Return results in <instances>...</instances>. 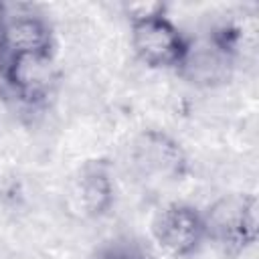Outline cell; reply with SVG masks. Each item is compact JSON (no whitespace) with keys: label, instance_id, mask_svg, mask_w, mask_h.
Here are the masks:
<instances>
[{"label":"cell","instance_id":"3957f363","mask_svg":"<svg viewBox=\"0 0 259 259\" xmlns=\"http://www.w3.org/2000/svg\"><path fill=\"white\" fill-rule=\"evenodd\" d=\"M206 235H212L225 249H243L257 237V204L253 196L225 198L204 217Z\"/></svg>","mask_w":259,"mask_h":259},{"label":"cell","instance_id":"ba28073f","mask_svg":"<svg viewBox=\"0 0 259 259\" xmlns=\"http://www.w3.org/2000/svg\"><path fill=\"white\" fill-rule=\"evenodd\" d=\"M4 18H6V16H4V6L0 4V26H2V22H4Z\"/></svg>","mask_w":259,"mask_h":259},{"label":"cell","instance_id":"7a4b0ae2","mask_svg":"<svg viewBox=\"0 0 259 259\" xmlns=\"http://www.w3.org/2000/svg\"><path fill=\"white\" fill-rule=\"evenodd\" d=\"M0 73L10 91L26 103L42 101L57 77L51 51H32L2 59Z\"/></svg>","mask_w":259,"mask_h":259},{"label":"cell","instance_id":"6da1fadb","mask_svg":"<svg viewBox=\"0 0 259 259\" xmlns=\"http://www.w3.org/2000/svg\"><path fill=\"white\" fill-rule=\"evenodd\" d=\"M132 47L138 59L150 67L182 65L188 53V42L180 30L160 12L158 4L134 14Z\"/></svg>","mask_w":259,"mask_h":259},{"label":"cell","instance_id":"9c48e42d","mask_svg":"<svg viewBox=\"0 0 259 259\" xmlns=\"http://www.w3.org/2000/svg\"><path fill=\"white\" fill-rule=\"evenodd\" d=\"M107 259H132V257H125V255H113V257H107Z\"/></svg>","mask_w":259,"mask_h":259},{"label":"cell","instance_id":"8992f818","mask_svg":"<svg viewBox=\"0 0 259 259\" xmlns=\"http://www.w3.org/2000/svg\"><path fill=\"white\" fill-rule=\"evenodd\" d=\"M138 160L144 164L146 170H156L162 174L176 172L182 166V156L178 148L164 136H148L146 146H140Z\"/></svg>","mask_w":259,"mask_h":259},{"label":"cell","instance_id":"52a82bcc","mask_svg":"<svg viewBox=\"0 0 259 259\" xmlns=\"http://www.w3.org/2000/svg\"><path fill=\"white\" fill-rule=\"evenodd\" d=\"M81 196H83L85 206L91 212H101L111 198V188H109L107 176L99 170L89 172L81 182Z\"/></svg>","mask_w":259,"mask_h":259},{"label":"cell","instance_id":"5b68a950","mask_svg":"<svg viewBox=\"0 0 259 259\" xmlns=\"http://www.w3.org/2000/svg\"><path fill=\"white\" fill-rule=\"evenodd\" d=\"M32 51H51V30L38 16L4 18L0 26V61Z\"/></svg>","mask_w":259,"mask_h":259},{"label":"cell","instance_id":"277c9868","mask_svg":"<svg viewBox=\"0 0 259 259\" xmlns=\"http://www.w3.org/2000/svg\"><path fill=\"white\" fill-rule=\"evenodd\" d=\"M152 233L166 253L174 257H186L194 253L206 237V225L204 217H200L192 206L170 204L156 214Z\"/></svg>","mask_w":259,"mask_h":259}]
</instances>
